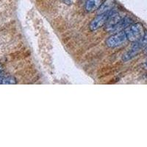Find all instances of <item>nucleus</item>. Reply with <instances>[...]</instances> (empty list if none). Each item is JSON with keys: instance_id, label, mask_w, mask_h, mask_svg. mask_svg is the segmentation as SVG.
<instances>
[{"instance_id": "obj_1", "label": "nucleus", "mask_w": 147, "mask_h": 147, "mask_svg": "<svg viewBox=\"0 0 147 147\" xmlns=\"http://www.w3.org/2000/svg\"><path fill=\"white\" fill-rule=\"evenodd\" d=\"M130 24H132V19L130 18L127 16L122 17L118 13L114 12L105 24V30L108 32L115 33L125 30Z\"/></svg>"}, {"instance_id": "obj_6", "label": "nucleus", "mask_w": 147, "mask_h": 147, "mask_svg": "<svg viewBox=\"0 0 147 147\" xmlns=\"http://www.w3.org/2000/svg\"><path fill=\"white\" fill-rule=\"evenodd\" d=\"M16 84V80L11 76H0V85H14Z\"/></svg>"}, {"instance_id": "obj_10", "label": "nucleus", "mask_w": 147, "mask_h": 147, "mask_svg": "<svg viewBox=\"0 0 147 147\" xmlns=\"http://www.w3.org/2000/svg\"><path fill=\"white\" fill-rule=\"evenodd\" d=\"M145 51H146V53H147V47H146V49H145Z\"/></svg>"}, {"instance_id": "obj_7", "label": "nucleus", "mask_w": 147, "mask_h": 147, "mask_svg": "<svg viewBox=\"0 0 147 147\" xmlns=\"http://www.w3.org/2000/svg\"><path fill=\"white\" fill-rule=\"evenodd\" d=\"M113 2H112V0H107L102 5H101V6L99 7V13H105V12L110 11V10H113L112 6Z\"/></svg>"}, {"instance_id": "obj_5", "label": "nucleus", "mask_w": 147, "mask_h": 147, "mask_svg": "<svg viewBox=\"0 0 147 147\" xmlns=\"http://www.w3.org/2000/svg\"><path fill=\"white\" fill-rule=\"evenodd\" d=\"M102 5V0H88L85 3V10L88 12H93L99 9Z\"/></svg>"}, {"instance_id": "obj_8", "label": "nucleus", "mask_w": 147, "mask_h": 147, "mask_svg": "<svg viewBox=\"0 0 147 147\" xmlns=\"http://www.w3.org/2000/svg\"><path fill=\"white\" fill-rule=\"evenodd\" d=\"M140 40V42L141 43L143 46V48L144 47H147V33L144 34V35L143 36V38Z\"/></svg>"}, {"instance_id": "obj_3", "label": "nucleus", "mask_w": 147, "mask_h": 147, "mask_svg": "<svg viewBox=\"0 0 147 147\" xmlns=\"http://www.w3.org/2000/svg\"><path fill=\"white\" fill-rule=\"evenodd\" d=\"M114 12L115 11L113 10H111L110 11L105 12V13H100L99 15L97 16L94 20L90 22V25H89L90 30L91 31H94V30H98L101 27L105 25L107 23V20L110 17V16L112 15Z\"/></svg>"}, {"instance_id": "obj_2", "label": "nucleus", "mask_w": 147, "mask_h": 147, "mask_svg": "<svg viewBox=\"0 0 147 147\" xmlns=\"http://www.w3.org/2000/svg\"><path fill=\"white\" fill-rule=\"evenodd\" d=\"M127 37V40L132 42H136L140 40L144 35L143 25L140 23L132 24L127 27L124 30Z\"/></svg>"}, {"instance_id": "obj_9", "label": "nucleus", "mask_w": 147, "mask_h": 147, "mask_svg": "<svg viewBox=\"0 0 147 147\" xmlns=\"http://www.w3.org/2000/svg\"><path fill=\"white\" fill-rule=\"evenodd\" d=\"M2 65H0V76L2 75Z\"/></svg>"}, {"instance_id": "obj_4", "label": "nucleus", "mask_w": 147, "mask_h": 147, "mask_svg": "<svg viewBox=\"0 0 147 147\" xmlns=\"http://www.w3.org/2000/svg\"><path fill=\"white\" fill-rule=\"evenodd\" d=\"M127 40V37L124 31L115 32L111 35L106 40V44L110 48H115L121 45Z\"/></svg>"}]
</instances>
